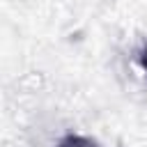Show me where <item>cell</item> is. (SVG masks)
<instances>
[{
  "label": "cell",
  "instance_id": "7a4b0ae2",
  "mask_svg": "<svg viewBox=\"0 0 147 147\" xmlns=\"http://www.w3.org/2000/svg\"><path fill=\"white\" fill-rule=\"evenodd\" d=\"M140 67H142V71L147 74V48L140 53Z\"/></svg>",
  "mask_w": 147,
  "mask_h": 147
},
{
  "label": "cell",
  "instance_id": "6da1fadb",
  "mask_svg": "<svg viewBox=\"0 0 147 147\" xmlns=\"http://www.w3.org/2000/svg\"><path fill=\"white\" fill-rule=\"evenodd\" d=\"M55 147H101L96 140H92V138H87V136H76V133H69V136H64Z\"/></svg>",
  "mask_w": 147,
  "mask_h": 147
}]
</instances>
